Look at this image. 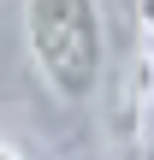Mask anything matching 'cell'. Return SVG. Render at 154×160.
Returning <instances> with one entry per match:
<instances>
[{"mask_svg":"<svg viewBox=\"0 0 154 160\" xmlns=\"http://www.w3.org/2000/svg\"><path fill=\"white\" fill-rule=\"evenodd\" d=\"M30 53L59 101H83L101 89L107 71V24L95 0H30L24 6Z\"/></svg>","mask_w":154,"mask_h":160,"instance_id":"1","label":"cell"},{"mask_svg":"<svg viewBox=\"0 0 154 160\" xmlns=\"http://www.w3.org/2000/svg\"><path fill=\"white\" fill-rule=\"evenodd\" d=\"M154 101V53H137L131 59V83H125V95H119V131L131 137L137 125H142V107Z\"/></svg>","mask_w":154,"mask_h":160,"instance_id":"2","label":"cell"},{"mask_svg":"<svg viewBox=\"0 0 154 160\" xmlns=\"http://www.w3.org/2000/svg\"><path fill=\"white\" fill-rule=\"evenodd\" d=\"M137 18H142V30L154 36V0H137Z\"/></svg>","mask_w":154,"mask_h":160,"instance_id":"3","label":"cell"}]
</instances>
